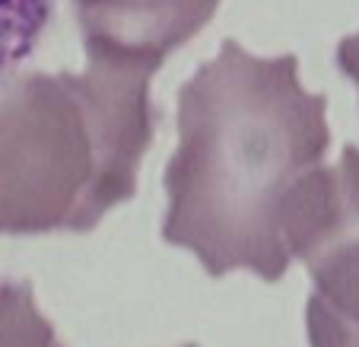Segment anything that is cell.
Returning <instances> with one entry per match:
<instances>
[{"label":"cell","mask_w":359,"mask_h":347,"mask_svg":"<svg viewBox=\"0 0 359 347\" xmlns=\"http://www.w3.org/2000/svg\"><path fill=\"white\" fill-rule=\"evenodd\" d=\"M51 20V0H0V80L35 51Z\"/></svg>","instance_id":"cell-6"},{"label":"cell","mask_w":359,"mask_h":347,"mask_svg":"<svg viewBox=\"0 0 359 347\" xmlns=\"http://www.w3.org/2000/svg\"><path fill=\"white\" fill-rule=\"evenodd\" d=\"M296 258L312 274L309 347H359V147L353 143L334 169H325Z\"/></svg>","instance_id":"cell-3"},{"label":"cell","mask_w":359,"mask_h":347,"mask_svg":"<svg viewBox=\"0 0 359 347\" xmlns=\"http://www.w3.org/2000/svg\"><path fill=\"white\" fill-rule=\"evenodd\" d=\"M0 347H64L26 280H0Z\"/></svg>","instance_id":"cell-5"},{"label":"cell","mask_w":359,"mask_h":347,"mask_svg":"<svg viewBox=\"0 0 359 347\" xmlns=\"http://www.w3.org/2000/svg\"><path fill=\"white\" fill-rule=\"evenodd\" d=\"M149 77L86 58L0 80V236L86 233L134 197L159 118Z\"/></svg>","instance_id":"cell-2"},{"label":"cell","mask_w":359,"mask_h":347,"mask_svg":"<svg viewBox=\"0 0 359 347\" xmlns=\"http://www.w3.org/2000/svg\"><path fill=\"white\" fill-rule=\"evenodd\" d=\"M327 99L299 83L296 55L258 58L226 39L178 93L163 239L229 271L280 280L325 178Z\"/></svg>","instance_id":"cell-1"},{"label":"cell","mask_w":359,"mask_h":347,"mask_svg":"<svg viewBox=\"0 0 359 347\" xmlns=\"http://www.w3.org/2000/svg\"><path fill=\"white\" fill-rule=\"evenodd\" d=\"M184 347H197V344H184Z\"/></svg>","instance_id":"cell-8"},{"label":"cell","mask_w":359,"mask_h":347,"mask_svg":"<svg viewBox=\"0 0 359 347\" xmlns=\"http://www.w3.org/2000/svg\"><path fill=\"white\" fill-rule=\"evenodd\" d=\"M337 67L344 70L359 89V32L346 35V39L337 45Z\"/></svg>","instance_id":"cell-7"},{"label":"cell","mask_w":359,"mask_h":347,"mask_svg":"<svg viewBox=\"0 0 359 347\" xmlns=\"http://www.w3.org/2000/svg\"><path fill=\"white\" fill-rule=\"evenodd\" d=\"M219 0H74L86 58L134 67H163L165 55L213 20Z\"/></svg>","instance_id":"cell-4"}]
</instances>
